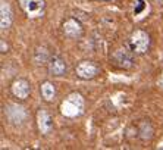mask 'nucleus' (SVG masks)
<instances>
[{
	"instance_id": "obj_11",
	"label": "nucleus",
	"mask_w": 163,
	"mask_h": 150,
	"mask_svg": "<svg viewBox=\"0 0 163 150\" xmlns=\"http://www.w3.org/2000/svg\"><path fill=\"white\" fill-rule=\"evenodd\" d=\"M41 96H43V99L44 100H53L54 96H56V89H54V85L52 84L50 81H46L41 84Z\"/></svg>"
},
{
	"instance_id": "obj_12",
	"label": "nucleus",
	"mask_w": 163,
	"mask_h": 150,
	"mask_svg": "<svg viewBox=\"0 0 163 150\" xmlns=\"http://www.w3.org/2000/svg\"><path fill=\"white\" fill-rule=\"evenodd\" d=\"M49 61V52L46 47H37L34 52V62L37 65H44Z\"/></svg>"
},
{
	"instance_id": "obj_6",
	"label": "nucleus",
	"mask_w": 163,
	"mask_h": 150,
	"mask_svg": "<svg viewBox=\"0 0 163 150\" xmlns=\"http://www.w3.org/2000/svg\"><path fill=\"white\" fill-rule=\"evenodd\" d=\"M10 25H12V9H10L7 2L2 0L0 2V27H2V31L9 30Z\"/></svg>"
},
{
	"instance_id": "obj_2",
	"label": "nucleus",
	"mask_w": 163,
	"mask_h": 150,
	"mask_svg": "<svg viewBox=\"0 0 163 150\" xmlns=\"http://www.w3.org/2000/svg\"><path fill=\"white\" fill-rule=\"evenodd\" d=\"M150 44V37L147 33H144L141 30H137L132 33L131 38H129V46H131V50L135 52V53H144L147 52Z\"/></svg>"
},
{
	"instance_id": "obj_1",
	"label": "nucleus",
	"mask_w": 163,
	"mask_h": 150,
	"mask_svg": "<svg viewBox=\"0 0 163 150\" xmlns=\"http://www.w3.org/2000/svg\"><path fill=\"white\" fill-rule=\"evenodd\" d=\"M62 113L66 116H78L82 113L84 110V99L81 94L78 93H72L68 99H65V102L62 103Z\"/></svg>"
},
{
	"instance_id": "obj_14",
	"label": "nucleus",
	"mask_w": 163,
	"mask_h": 150,
	"mask_svg": "<svg viewBox=\"0 0 163 150\" xmlns=\"http://www.w3.org/2000/svg\"><path fill=\"white\" fill-rule=\"evenodd\" d=\"M138 2H140V6H138V7H137V9H135V14H138V12H140V10H141V9H143V7H144L143 0H138Z\"/></svg>"
},
{
	"instance_id": "obj_8",
	"label": "nucleus",
	"mask_w": 163,
	"mask_h": 150,
	"mask_svg": "<svg viewBox=\"0 0 163 150\" xmlns=\"http://www.w3.org/2000/svg\"><path fill=\"white\" fill-rule=\"evenodd\" d=\"M63 33L69 38H80L82 35V27L76 19H68L63 24Z\"/></svg>"
},
{
	"instance_id": "obj_13",
	"label": "nucleus",
	"mask_w": 163,
	"mask_h": 150,
	"mask_svg": "<svg viewBox=\"0 0 163 150\" xmlns=\"http://www.w3.org/2000/svg\"><path fill=\"white\" fill-rule=\"evenodd\" d=\"M140 137L143 138V140H149L151 138V134H153V128H151V125L149 122H141L140 125Z\"/></svg>"
},
{
	"instance_id": "obj_9",
	"label": "nucleus",
	"mask_w": 163,
	"mask_h": 150,
	"mask_svg": "<svg viewBox=\"0 0 163 150\" xmlns=\"http://www.w3.org/2000/svg\"><path fill=\"white\" fill-rule=\"evenodd\" d=\"M29 91H31L29 82L27 80H24V78H19V80L14 81V84H12V93H14L15 97H18L21 100L27 99L29 96Z\"/></svg>"
},
{
	"instance_id": "obj_16",
	"label": "nucleus",
	"mask_w": 163,
	"mask_h": 150,
	"mask_svg": "<svg viewBox=\"0 0 163 150\" xmlns=\"http://www.w3.org/2000/svg\"><path fill=\"white\" fill-rule=\"evenodd\" d=\"M157 84H159L160 87H163V72H162V75H160V78H159V81H157Z\"/></svg>"
},
{
	"instance_id": "obj_3",
	"label": "nucleus",
	"mask_w": 163,
	"mask_h": 150,
	"mask_svg": "<svg viewBox=\"0 0 163 150\" xmlns=\"http://www.w3.org/2000/svg\"><path fill=\"white\" fill-rule=\"evenodd\" d=\"M19 3L24 12L29 18H38L44 14V7H46L44 0H19Z\"/></svg>"
},
{
	"instance_id": "obj_15",
	"label": "nucleus",
	"mask_w": 163,
	"mask_h": 150,
	"mask_svg": "<svg viewBox=\"0 0 163 150\" xmlns=\"http://www.w3.org/2000/svg\"><path fill=\"white\" fill-rule=\"evenodd\" d=\"M7 44H5V40H2V53H6Z\"/></svg>"
},
{
	"instance_id": "obj_7",
	"label": "nucleus",
	"mask_w": 163,
	"mask_h": 150,
	"mask_svg": "<svg viewBox=\"0 0 163 150\" xmlns=\"http://www.w3.org/2000/svg\"><path fill=\"white\" fill-rule=\"evenodd\" d=\"M37 122H38V130L41 134H49L52 128H53V119L52 116L47 113L46 109H40L37 113Z\"/></svg>"
},
{
	"instance_id": "obj_4",
	"label": "nucleus",
	"mask_w": 163,
	"mask_h": 150,
	"mask_svg": "<svg viewBox=\"0 0 163 150\" xmlns=\"http://www.w3.org/2000/svg\"><path fill=\"white\" fill-rule=\"evenodd\" d=\"M97 72H99V68L95 66L93 62H88V61L81 62L76 66V75L80 78H82V80H91V78H94L97 75Z\"/></svg>"
},
{
	"instance_id": "obj_5",
	"label": "nucleus",
	"mask_w": 163,
	"mask_h": 150,
	"mask_svg": "<svg viewBox=\"0 0 163 150\" xmlns=\"http://www.w3.org/2000/svg\"><path fill=\"white\" fill-rule=\"evenodd\" d=\"M113 59H115L116 65L121 66V68L129 69L134 63V57H132V53L128 52L126 49H118L113 55Z\"/></svg>"
},
{
	"instance_id": "obj_10",
	"label": "nucleus",
	"mask_w": 163,
	"mask_h": 150,
	"mask_svg": "<svg viewBox=\"0 0 163 150\" xmlns=\"http://www.w3.org/2000/svg\"><path fill=\"white\" fill-rule=\"evenodd\" d=\"M49 72L54 77H62V75L66 72V63L65 61H62L60 57L54 56L49 61Z\"/></svg>"
},
{
	"instance_id": "obj_17",
	"label": "nucleus",
	"mask_w": 163,
	"mask_h": 150,
	"mask_svg": "<svg viewBox=\"0 0 163 150\" xmlns=\"http://www.w3.org/2000/svg\"><path fill=\"white\" fill-rule=\"evenodd\" d=\"M160 149H163V146H160Z\"/></svg>"
}]
</instances>
